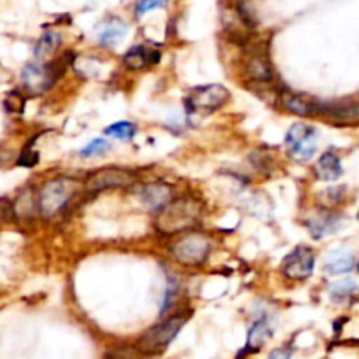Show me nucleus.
Instances as JSON below:
<instances>
[{"label": "nucleus", "mask_w": 359, "mask_h": 359, "mask_svg": "<svg viewBox=\"0 0 359 359\" xmlns=\"http://www.w3.org/2000/svg\"><path fill=\"white\" fill-rule=\"evenodd\" d=\"M203 214V203L195 196L175 198L156 214L154 228L161 235H177L189 230L200 221Z\"/></svg>", "instance_id": "nucleus-1"}, {"label": "nucleus", "mask_w": 359, "mask_h": 359, "mask_svg": "<svg viewBox=\"0 0 359 359\" xmlns=\"http://www.w3.org/2000/svg\"><path fill=\"white\" fill-rule=\"evenodd\" d=\"M79 188L81 182L72 177H55L46 181L37 196L39 214L55 217L69 205L70 200L79 193Z\"/></svg>", "instance_id": "nucleus-2"}, {"label": "nucleus", "mask_w": 359, "mask_h": 359, "mask_svg": "<svg viewBox=\"0 0 359 359\" xmlns=\"http://www.w3.org/2000/svg\"><path fill=\"white\" fill-rule=\"evenodd\" d=\"M212 251V241L202 231L184 235L170 245L172 258L184 266H200L207 262Z\"/></svg>", "instance_id": "nucleus-3"}, {"label": "nucleus", "mask_w": 359, "mask_h": 359, "mask_svg": "<svg viewBox=\"0 0 359 359\" xmlns=\"http://www.w3.org/2000/svg\"><path fill=\"white\" fill-rule=\"evenodd\" d=\"M184 323H186L184 316H172V318L165 319V321H161L160 325L147 330V332L142 335V339L139 340L137 347H139L140 353L144 354L160 353V351H163L165 347H168L172 342H174L177 333L181 332L182 326H184Z\"/></svg>", "instance_id": "nucleus-4"}, {"label": "nucleus", "mask_w": 359, "mask_h": 359, "mask_svg": "<svg viewBox=\"0 0 359 359\" xmlns=\"http://www.w3.org/2000/svg\"><path fill=\"white\" fill-rule=\"evenodd\" d=\"M286 147L291 160L305 163L312 160L318 149V132L311 126L297 123L286 133Z\"/></svg>", "instance_id": "nucleus-5"}, {"label": "nucleus", "mask_w": 359, "mask_h": 359, "mask_svg": "<svg viewBox=\"0 0 359 359\" xmlns=\"http://www.w3.org/2000/svg\"><path fill=\"white\" fill-rule=\"evenodd\" d=\"M137 181V174L128 168L119 167H105L100 170L93 172L86 179V191L88 193H100L105 189L125 188V186L133 184Z\"/></svg>", "instance_id": "nucleus-6"}, {"label": "nucleus", "mask_w": 359, "mask_h": 359, "mask_svg": "<svg viewBox=\"0 0 359 359\" xmlns=\"http://www.w3.org/2000/svg\"><path fill=\"white\" fill-rule=\"evenodd\" d=\"M230 98V91L221 84H205V86H198L191 91L189 98L186 100V105L191 112L198 111L203 114H210V112L217 111L223 107Z\"/></svg>", "instance_id": "nucleus-7"}, {"label": "nucleus", "mask_w": 359, "mask_h": 359, "mask_svg": "<svg viewBox=\"0 0 359 359\" xmlns=\"http://www.w3.org/2000/svg\"><path fill=\"white\" fill-rule=\"evenodd\" d=\"M60 74H62V70L56 69V65H44V63L30 62L23 67L20 79L28 93L41 95L55 84Z\"/></svg>", "instance_id": "nucleus-8"}, {"label": "nucleus", "mask_w": 359, "mask_h": 359, "mask_svg": "<svg viewBox=\"0 0 359 359\" xmlns=\"http://www.w3.org/2000/svg\"><path fill=\"white\" fill-rule=\"evenodd\" d=\"M316 256L307 245L294 248L280 263V272L291 280H307L314 272Z\"/></svg>", "instance_id": "nucleus-9"}, {"label": "nucleus", "mask_w": 359, "mask_h": 359, "mask_svg": "<svg viewBox=\"0 0 359 359\" xmlns=\"http://www.w3.org/2000/svg\"><path fill=\"white\" fill-rule=\"evenodd\" d=\"M137 196L147 209L160 212L172 202V188L165 182H149L137 189Z\"/></svg>", "instance_id": "nucleus-10"}, {"label": "nucleus", "mask_w": 359, "mask_h": 359, "mask_svg": "<svg viewBox=\"0 0 359 359\" xmlns=\"http://www.w3.org/2000/svg\"><path fill=\"white\" fill-rule=\"evenodd\" d=\"M279 100L284 111L291 112V114H297V116L323 114V104L316 102L314 98L307 97V95L284 90L283 93H280Z\"/></svg>", "instance_id": "nucleus-11"}, {"label": "nucleus", "mask_w": 359, "mask_h": 359, "mask_svg": "<svg viewBox=\"0 0 359 359\" xmlns=\"http://www.w3.org/2000/svg\"><path fill=\"white\" fill-rule=\"evenodd\" d=\"M323 114L335 125H359V102H337L323 105Z\"/></svg>", "instance_id": "nucleus-12"}, {"label": "nucleus", "mask_w": 359, "mask_h": 359, "mask_svg": "<svg viewBox=\"0 0 359 359\" xmlns=\"http://www.w3.org/2000/svg\"><path fill=\"white\" fill-rule=\"evenodd\" d=\"M344 223V217L340 214L335 212H321V214H316L312 216L311 219H307L305 226L309 228L311 235L314 238H325L328 235L337 233V231L342 228Z\"/></svg>", "instance_id": "nucleus-13"}, {"label": "nucleus", "mask_w": 359, "mask_h": 359, "mask_svg": "<svg viewBox=\"0 0 359 359\" xmlns=\"http://www.w3.org/2000/svg\"><path fill=\"white\" fill-rule=\"evenodd\" d=\"M128 34V25L119 18H109L97 28V37L102 46H116Z\"/></svg>", "instance_id": "nucleus-14"}, {"label": "nucleus", "mask_w": 359, "mask_h": 359, "mask_svg": "<svg viewBox=\"0 0 359 359\" xmlns=\"http://www.w3.org/2000/svg\"><path fill=\"white\" fill-rule=\"evenodd\" d=\"M158 60H160V53L154 51L153 48H147V46H133L123 56V63L132 70L146 69V67L156 63Z\"/></svg>", "instance_id": "nucleus-15"}, {"label": "nucleus", "mask_w": 359, "mask_h": 359, "mask_svg": "<svg viewBox=\"0 0 359 359\" xmlns=\"http://www.w3.org/2000/svg\"><path fill=\"white\" fill-rule=\"evenodd\" d=\"M245 74L249 79L256 81V83H270L273 79V70L270 65L269 58L263 53H252L245 62Z\"/></svg>", "instance_id": "nucleus-16"}, {"label": "nucleus", "mask_w": 359, "mask_h": 359, "mask_svg": "<svg viewBox=\"0 0 359 359\" xmlns=\"http://www.w3.org/2000/svg\"><path fill=\"white\" fill-rule=\"evenodd\" d=\"M354 263L356 259L349 249H335L326 256L325 270L332 276H340V273H347L349 270H353Z\"/></svg>", "instance_id": "nucleus-17"}, {"label": "nucleus", "mask_w": 359, "mask_h": 359, "mask_svg": "<svg viewBox=\"0 0 359 359\" xmlns=\"http://www.w3.org/2000/svg\"><path fill=\"white\" fill-rule=\"evenodd\" d=\"M344 174L342 161L335 153H325L316 163V175L321 181H337Z\"/></svg>", "instance_id": "nucleus-18"}, {"label": "nucleus", "mask_w": 359, "mask_h": 359, "mask_svg": "<svg viewBox=\"0 0 359 359\" xmlns=\"http://www.w3.org/2000/svg\"><path fill=\"white\" fill-rule=\"evenodd\" d=\"M13 212L18 219H30L35 216V212H39V203L32 195V189H25L18 195L16 202L13 203Z\"/></svg>", "instance_id": "nucleus-19"}, {"label": "nucleus", "mask_w": 359, "mask_h": 359, "mask_svg": "<svg viewBox=\"0 0 359 359\" xmlns=\"http://www.w3.org/2000/svg\"><path fill=\"white\" fill-rule=\"evenodd\" d=\"M270 335H272V330H270L269 323L256 321L248 333V347H245V351H249V353L259 351L265 346L266 340L270 339Z\"/></svg>", "instance_id": "nucleus-20"}, {"label": "nucleus", "mask_w": 359, "mask_h": 359, "mask_svg": "<svg viewBox=\"0 0 359 359\" xmlns=\"http://www.w3.org/2000/svg\"><path fill=\"white\" fill-rule=\"evenodd\" d=\"M358 293L359 287L353 279H340L330 286V297H332L333 302H339V304L349 302Z\"/></svg>", "instance_id": "nucleus-21"}, {"label": "nucleus", "mask_w": 359, "mask_h": 359, "mask_svg": "<svg viewBox=\"0 0 359 359\" xmlns=\"http://www.w3.org/2000/svg\"><path fill=\"white\" fill-rule=\"evenodd\" d=\"M62 44V35L55 30H48L42 34V37L39 39L37 46H35V56L37 58H48L51 56L56 49Z\"/></svg>", "instance_id": "nucleus-22"}, {"label": "nucleus", "mask_w": 359, "mask_h": 359, "mask_svg": "<svg viewBox=\"0 0 359 359\" xmlns=\"http://www.w3.org/2000/svg\"><path fill=\"white\" fill-rule=\"evenodd\" d=\"M344 198H346V188L344 186H335V188H328L319 193V202L326 210L335 209L340 202H344Z\"/></svg>", "instance_id": "nucleus-23"}, {"label": "nucleus", "mask_w": 359, "mask_h": 359, "mask_svg": "<svg viewBox=\"0 0 359 359\" xmlns=\"http://www.w3.org/2000/svg\"><path fill=\"white\" fill-rule=\"evenodd\" d=\"M137 133V126L130 121H118L114 125H109L105 128V135L116 137V139L121 140H130L133 139Z\"/></svg>", "instance_id": "nucleus-24"}, {"label": "nucleus", "mask_w": 359, "mask_h": 359, "mask_svg": "<svg viewBox=\"0 0 359 359\" xmlns=\"http://www.w3.org/2000/svg\"><path fill=\"white\" fill-rule=\"evenodd\" d=\"M111 149V142L104 139H93L86 144V146L81 149V156L84 158H91V156H98V154H104L105 151Z\"/></svg>", "instance_id": "nucleus-25"}, {"label": "nucleus", "mask_w": 359, "mask_h": 359, "mask_svg": "<svg viewBox=\"0 0 359 359\" xmlns=\"http://www.w3.org/2000/svg\"><path fill=\"white\" fill-rule=\"evenodd\" d=\"M32 146H34V139L30 140V144H28L27 147L23 149V153L20 154V158H18V165H21V167H34V165H37L39 161V153L37 151L32 149Z\"/></svg>", "instance_id": "nucleus-26"}, {"label": "nucleus", "mask_w": 359, "mask_h": 359, "mask_svg": "<svg viewBox=\"0 0 359 359\" xmlns=\"http://www.w3.org/2000/svg\"><path fill=\"white\" fill-rule=\"evenodd\" d=\"M6 107L9 112H18V114H21L25 107V98L21 97L18 91H11L6 98Z\"/></svg>", "instance_id": "nucleus-27"}, {"label": "nucleus", "mask_w": 359, "mask_h": 359, "mask_svg": "<svg viewBox=\"0 0 359 359\" xmlns=\"http://www.w3.org/2000/svg\"><path fill=\"white\" fill-rule=\"evenodd\" d=\"M163 6H167V4L165 2H139L135 6V16L140 18V16H144L147 11L158 9V7H163Z\"/></svg>", "instance_id": "nucleus-28"}, {"label": "nucleus", "mask_w": 359, "mask_h": 359, "mask_svg": "<svg viewBox=\"0 0 359 359\" xmlns=\"http://www.w3.org/2000/svg\"><path fill=\"white\" fill-rule=\"evenodd\" d=\"M13 203L9 202V200L6 198H0V223H4V221L9 219L11 216H13Z\"/></svg>", "instance_id": "nucleus-29"}, {"label": "nucleus", "mask_w": 359, "mask_h": 359, "mask_svg": "<svg viewBox=\"0 0 359 359\" xmlns=\"http://www.w3.org/2000/svg\"><path fill=\"white\" fill-rule=\"evenodd\" d=\"M269 359H291V351L287 349H276L270 353Z\"/></svg>", "instance_id": "nucleus-30"}, {"label": "nucleus", "mask_w": 359, "mask_h": 359, "mask_svg": "<svg viewBox=\"0 0 359 359\" xmlns=\"http://www.w3.org/2000/svg\"><path fill=\"white\" fill-rule=\"evenodd\" d=\"M358 272H359V263H358Z\"/></svg>", "instance_id": "nucleus-31"}, {"label": "nucleus", "mask_w": 359, "mask_h": 359, "mask_svg": "<svg viewBox=\"0 0 359 359\" xmlns=\"http://www.w3.org/2000/svg\"><path fill=\"white\" fill-rule=\"evenodd\" d=\"M358 221H359V212H358Z\"/></svg>", "instance_id": "nucleus-32"}]
</instances>
